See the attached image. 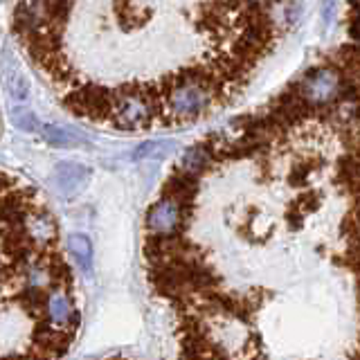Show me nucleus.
Returning <instances> with one entry per match:
<instances>
[{
    "label": "nucleus",
    "mask_w": 360,
    "mask_h": 360,
    "mask_svg": "<svg viewBox=\"0 0 360 360\" xmlns=\"http://www.w3.org/2000/svg\"><path fill=\"white\" fill-rule=\"evenodd\" d=\"M88 178H90V169L77 162H59L52 172L54 187L59 189V194L68 198L82 194L88 185Z\"/></svg>",
    "instance_id": "nucleus-5"
},
{
    "label": "nucleus",
    "mask_w": 360,
    "mask_h": 360,
    "mask_svg": "<svg viewBox=\"0 0 360 360\" xmlns=\"http://www.w3.org/2000/svg\"><path fill=\"white\" fill-rule=\"evenodd\" d=\"M207 165H210V149H207V146H194V149H189V151L183 155V162H180V169H183L185 174L196 176V174H200Z\"/></svg>",
    "instance_id": "nucleus-13"
},
{
    "label": "nucleus",
    "mask_w": 360,
    "mask_h": 360,
    "mask_svg": "<svg viewBox=\"0 0 360 360\" xmlns=\"http://www.w3.org/2000/svg\"><path fill=\"white\" fill-rule=\"evenodd\" d=\"M108 117L122 131L146 129L153 120V97L149 93H115Z\"/></svg>",
    "instance_id": "nucleus-2"
},
{
    "label": "nucleus",
    "mask_w": 360,
    "mask_h": 360,
    "mask_svg": "<svg viewBox=\"0 0 360 360\" xmlns=\"http://www.w3.org/2000/svg\"><path fill=\"white\" fill-rule=\"evenodd\" d=\"M45 311H48V320L56 329H65L75 320V309L63 290H56L45 300Z\"/></svg>",
    "instance_id": "nucleus-6"
},
{
    "label": "nucleus",
    "mask_w": 360,
    "mask_h": 360,
    "mask_svg": "<svg viewBox=\"0 0 360 360\" xmlns=\"http://www.w3.org/2000/svg\"><path fill=\"white\" fill-rule=\"evenodd\" d=\"M5 84L9 88V93L14 99L18 101H25L30 97V82L27 77L20 72V68L16 65L14 59L7 61V68H5Z\"/></svg>",
    "instance_id": "nucleus-10"
},
{
    "label": "nucleus",
    "mask_w": 360,
    "mask_h": 360,
    "mask_svg": "<svg viewBox=\"0 0 360 360\" xmlns=\"http://www.w3.org/2000/svg\"><path fill=\"white\" fill-rule=\"evenodd\" d=\"M68 250H70L77 266L82 268V273L88 275L90 270H93L95 250H93V243H90V239L86 234H70V239H68Z\"/></svg>",
    "instance_id": "nucleus-9"
},
{
    "label": "nucleus",
    "mask_w": 360,
    "mask_h": 360,
    "mask_svg": "<svg viewBox=\"0 0 360 360\" xmlns=\"http://www.w3.org/2000/svg\"><path fill=\"white\" fill-rule=\"evenodd\" d=\"M174 146L176 144L172 140H149L133 151V158L135 160H162L174 151Z\"/></svg>",
    "instance_id": "nucleus-11"
},
{
    "label": "nucleus",
    "mask_w": 360,
    "mask_h": 360,
    "mask_svg": "<svg viewBox=\"0 0 360 360\" xmlns=\"http://www.w3.org/2000/svg\"><path fill=\"white\" fill-rule=\"evenodd\" d=\"M338 93H340V77L331 68L311 70L300 82V95L309 104H326V101L335 99Z\"/></svg>",
    "instance_id": "nucleus-3"
},
{
    "label": "nucleus",
    "mask_w": 360,
    "mask_h": 360,
    "mask_svg": "<svg viewBox=\"0 0 360 360\" xmlns=\"http://www.w3.org/2000/svg\"><path fill=\"white\" fill-rule=\"evenodd\" d=\"M25 232H27V239L34 241H52L54 239V223L50 217H30L27 225H25Z\"/></svg>",
    "instance_id": "nucleus-12"
},
{
    "label": "nucleus",
    "mask_w": 360,
    "mask_h": 360,
    "mask_svg": "<svg viewBox=\"0 0 360 360\" xmlns=\"http://www.w3.org/2000/svg\"><path fill=\"white\" fill-rule=\"evenodd\" d=\"M11 122L16 124V129H22V131H27V133H32V131H41V122L37 120V115H34L32 110H27V108H14L11 110Z\"/></svg>",
    "instance_id": "nucleus-14"
},
{
    "label": "nucleus",
    "mask_w": 360,
    "mask_h": 360,
    "mask_svg": "<svg viewBox=\"0 0 360 360\" xmlns=\"http://www.w3.org/2000/svg\"><path fill=\"white\" fill-rule=\"evenodd\" d=\"M194 194H196V180H194V176L185 174V172L172 176L169 178V183L165 185V196L178 200L183 207L187 205V202H191Z\"/></svg>",
    "instance_id": "nucleus-8"
},
{
    "label": "nucleus",
    "mask_w": 360,
    "mask_h": 360,
    "mask_svg": "<svg viewBox=\"0 0 360 360\" xmlns=\"http://www.w3.org/2000/svg\"><path fill=\"white\" fill-rule=\"evenodd\" d=\"M338 63L345 72L349 75H358L360 72V50L356 48H342L338 52Z\"/></svg>",
    "instance_id": "nucleus-15"
},
{
    "label": "nucleus",
    "mask_w": 360,
    "mask_h": 360,
    "mask_svg": "<svg viewBox=\"0 0 360 360\" xmlns=\"http://www.w3.org/2000/svg\"><path fill=\"white\" fill-rule=\"evenodd\" d=\"M180 223H183V205L178 200L165 196L146 214V228L155 236H169L176 234Z\"/></svg>",
    "instance_id": "nucleus-4"
},
{
    "label": "nucleus",
    "mask_w": 360,
    "mask_h": 360,
    "mask_svg": "<svg viewBox=\"0 0 360 360\" xmlns=\"http://www.w3.org/2000/svg\"><path fill=\"white\" fill-rule=\"evenodd\" d=\"M212 82L207 75H183L169 90V110L180 120H194L210 106Z\"/></svg>",
    "instance_id": "nucleus-1"
},
{
    "label": "nucleus",
    "mask_w": 360,
    "mask_h": 360,
    "mask_svg": "<svg viewBox=\"0 0 360 360\" xmlns=\"http://www.w3.org/2000/svg\"><path fill=\"white\" fill-rule=\"evenodd\" d=\"M41 135L43 140L52 144V146H79V144H90V140L84 133H79L75 129H65V127H54V124H41Z\"/></svg>",
    "instance_id": "nucleus-7"
}]
</instances>
